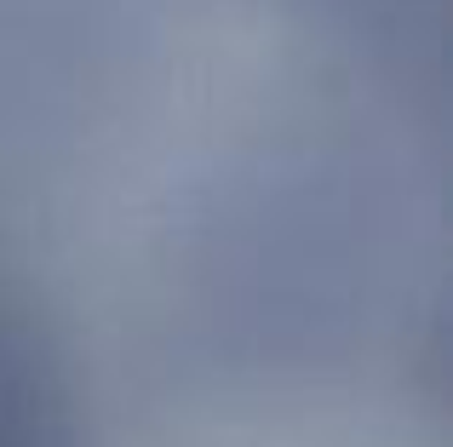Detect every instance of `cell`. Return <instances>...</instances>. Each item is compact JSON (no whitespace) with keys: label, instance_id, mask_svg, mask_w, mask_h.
Listing matches in <instances>:
<instances>
[{"label":"cell","instance_id":"1","mask_svg":"<svg viewBox=\"0 0 453 447\" xmlns=\"http://www.w3.org/2000/svg\"><path fill=\"white\" fill-rule=\"evenodd\" d=\"M0 447H64L41 361L29 338L0 315Z\"/></svg>","mask_w":453,"mask_h":447}]
</instances>
